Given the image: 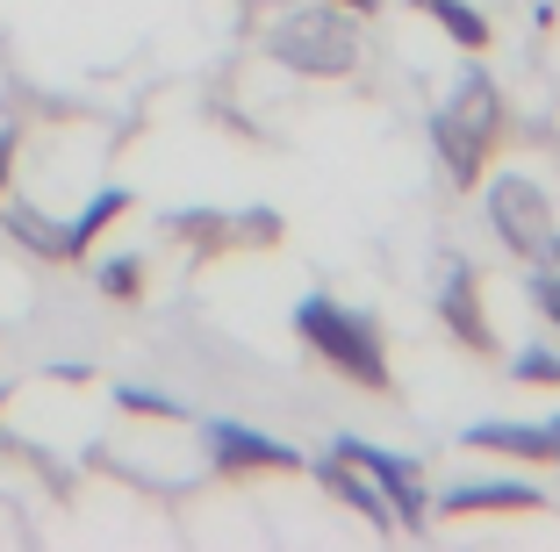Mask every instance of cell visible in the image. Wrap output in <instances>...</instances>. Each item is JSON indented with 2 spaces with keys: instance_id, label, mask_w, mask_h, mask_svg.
Wrapping results in <instances>:
<instances>
[{
  "instance_id": "obj_1",
  "label": "cell",
  "mask_w": 560,
  "mask_h": 552,
  "mask_svg": "<svg viewBox=\"0 0 560 552\" xmlns=\"http://www.w3.org/2000/svg\"><path fill=\"white\" fill-rule=\"evenodd\" d=\"M266 58H280L302 80H346L360 66V22L338 0H310V8H288V15L266 22Z\"/></svg>"
},
{
  "instance_id": "obj_2",
  "label": "cell",
  "mask_w": 560,
  "mask_h": 552,
  "mask_svg": "<svg viewBox=\"0 0 560 552\" xmlns=\"http://www.w3.org/2000/svg\"><path fill=\"white\" fill-rule=\"evenodd\" d=\"M295 330H302V344L324 359L330 374H346L352 388H366V395L396 388V380H388V344H381V330L366 324L360 309L330 302V294H310V302L295 309Z\"/></svg>"
},
{
  "instance_id": "obj_3",
  "label": "cell",
  "mask_w": 560,
  "mask_h": 552,
  "mask_svg": "<svg viewBox=\"0 0 560 552\" xmlns=\"http://www.w3.org/2000/svg\"><path fill=\"white\" fill-rule=\"evenodd\" d=\"M431 137H439V165L453 187H475L481 173H489V158L503 151V94H495L489 80H467L460 94L439 108V122H431Z\"/></svg>"
},
{
  "instance_id": "obj_4",
  "label": "cell",
  "mask_w": 560,
  "mask_h": 552,
  "mask_svg": "<svg viewBox=\"0 0 560 552\" xmlns=\"http://www.w3.org/2000/svg\"><path fill=\"white\" fill-rule=\"evenodd\" d=\"M489 223H495V237L511 244L525 266L560 259V209L546 201L539 179H525V173H495V179H489Z\"/></svg>"
},
{
  "instance_id": "obj_5",
  "label": "cell",
  "mask_w": 560,
  "mask_h": 552,
  "mask_svg": "<svg viewBox=\"0 0 560 552\" xmlns=\"http://www.w3.org/2000/svg\"><path fill=\"white\" fill-rule=\"evenodd\" d=\"M201 445H209V467L231 473V481H252V473H302L295 445H280V438H266L252 423H231V416H215L209 431H201Z\"/></svg>"
},
{
  "instance_id": "obj_6",
  "label": "cell",
  "mask_w": 560,
  "mask_h": 552,
  "mask_svg": "<svg viewBox=\"0 0 560 552\" xmlns=\"http://www.w3.org/2000/svg\"><path fill=\"white\" fill-rule=\"evenodd\" d=\"M330 453H346L352 467H360L366 481L388 495V509H396L402 531H431V488L417 481V467H410L402 453H381V445H360V438H338Z\"/></svg>"
},
{
  "instance_id": "obj_7",
  "label": "cell",
  "mask_w": 560,
  "mask_h": 552,
  "mask_svg": "<svg viewBox=\"0 0 560 552\" xmlns=\"http://www.w3.org/2000/svg\"><path fill=\"white\" fill-rule=\"evenodd\" d=\"M467 445H475V453H495V459L560 467V416H546V423H475Z\"/></svg>"
},
{
  "instance_id": "obj_8",
  "label": "cell",
  "mask_w": 560,
  "mask_h": 552,
  "mask_svg": "<svg viewBox=\"0 0 560 552\" xmlns=\"http://www.w3.org/2000/svg\"><path fill=\"white\" fill-rule=\"evenodd\" d=\"M439 309H445V324H453V338H460L467 352H495V338H489V316H481L475 266H467V259H445V280H439Z\"/></svg>"
},
{
  "instance_id": "obj_9",
  "label": "cell",
  "mask_w": 560,
  "mask_h": 552,
  "mask_svg": "<svg viewBox=\"0 0 560 552\" xmlns=\"http://www.w3.org/2000/svg\"><path fill=\"white\" fill-rule=\"evenodd\" d=\"M137 201H130V187H101V195H86L80 209L66 215V244H72V266H86L94 259V244L108 237V230L122 223V215H130Z\"/></svg>"
},
{
  "instance_id": "obj_10",
  "label": "cell",
  "mask_w": 560,
  "mask_h": 552,
  "mask_svg": "<svg viewBox=\"0 0 560 552\" xmlns=\"http://www.w3.org/2000/svg\"><path fill=\"white\" fill-rule=\"evenodd\" d=\"M445 517H517V509H539V488L532 481H481V488H445L439 495Z\"/></svg>"
},
{
  "instance_id": "obj_11",
  "label": "cell",
  "mask_w": 560,
  "mask_h": 552,
  "mask_svg": "<svg viewBox=\"0 0 560 552\" xmlns=\"http://www.w3.org/2000/svg\"><path fill=\"white\" fill-rule=\"evenodd\" d=\"M417 8H424V15L439 22V30L453 36L460 50H481V44L495 36V30H489V15H481V8H467V0H417Z\"/></svg>"
},
{
  "instance_id": "obj_12",
  "label": "cell",
  "mask_w": 560,
  "mask_h": 552,
  "mask_svg": "<svg viewBox=\"0 0 560 552\" xmlns=\"http://www.w3.org/2000/svg\"><path fill=\"white\" fill-rule=\"evenodd\" d=\"M94 280H101L108 302H144V259H130V251H122V259H101Z\"/></svg>"
},
{
  "instance_id": "obj_13",
  "label": "cell",
  "mask_w": 560,
  "mask_h": 552,
  "mask_svg": "<svg viewBox=\"0 0 560 552\" xmlns=\"http://www.w3.org/2000/svg\"><path fill=\"white\" fill-rule=\"evenodd\" d=\"M511 374L525 380V388H560V352L532 344V352H517V359H511Z\"/></svg>"
},
{
  "instance_id": "obj_14",
  "label": "cell",
  "mask_w": 560,
  "mask_h": 552,
  "mask_svg": "<svg viewBox=\"0 0 560 552\" xmlns=\"http://www.w3.org/2000/svg\"><path fill=\"white\" fill-rule=\"evenodd\" d=\"M116 402L130 409V416H159V423H180L187 409L173 402V395H159V388H116Z\"/></svg>"
},
{
  "instance_id": "obj_15",
  "label": "cell",
  "mask_w": 560,
  "mask_h": 552,
  "mask_svg": "<svg viewBox=\"0 0 560 552\" xmlns=\"http://www.w3.org/2000/svg\"><path fill=\"white\" fill-rule=\"evenodd\" d=\"M532 302H539V316L560 330V259H539V266H532Z\"/></svg>"
},
{
  "instance_id": "obj_16",
  "label": "cell",
  "mask_w": 560,
  "mask_h": 552,
  "mask_svg": "<svg viewBox=\"0 0 560 552\" xmlns=\"http://www.w3.org/2000/svg\"><path fill=\"white\" fill-rule=\"evenodd\" d=\"M15 158H22V137L0 130V201H8V179H15Z\"/></svg>"
},
{
  "instance_id": "obj_17",
  "label": "cell",
  "mask_w": 560,
  "mask_h": 552,
  "mask_svg": "<svg viewBox=\"0 0 560 552\" xmlns=\"http://www.w3.org/2000/svg\"><path fill=\"white\" fill-rule=\"evenodd\" d=\"M338 8H352V15H374L381 0H338Z\"/></svg>"
},
{
  "instance_id": "obj_18",
  "label": "cell",
  "mask_w": 560,
  "mask_h": 552,
  "mask_svg": "<svg viewBox=\"0 0 560 552\" xmlns=\"http://www.w3.org/2000/svg\"><path fill=\"white\" fill-rule=\"evenodd\" d=\"M0 409H8V388H0Z\"/></svg>"
}]
</instances>
